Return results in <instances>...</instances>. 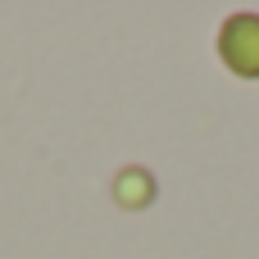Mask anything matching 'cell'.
<instances>
[{
	"label": "cell",
	"mask_w": 259,
	"mask_h": 259,
	"mask_svg": "<svg viewBox=\"0 0 259 259\" xmlns=\"http://www.w3.org/2000/svg\"><path fill=\"white\" fill-rule=\"evenodd\" d=\"M219 55L232 73L241 77H259V18L255 14H237L228 18L223 36H219Z\"/></svg>",
	"instance_id": "obj_1"
}]
</instances>
